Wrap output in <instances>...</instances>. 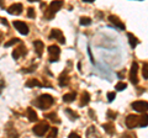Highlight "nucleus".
<instances>
[{
	"label": "nucleus",
	"instance_id": "473e14b6",
	"mask_svg": "<svg viewBox=\"0 0 148 138\" xmlns=\"http://www.w3.org/2000/svg\"><path fill=\"white\" fill-rule=\"evenodd\" d=\"M69 137H71V138H74V137H75V138H79V135H77V133H74V132H72V133H71V135H69Z\"/></svg>",
	"mask_w": 148,
	"mask_h": 138
},
{
	"label": "nucleus",
	"instance_id": "b1692460",
	"mask_svg": "<svg viewBox=\"0 0 148 138\" xmlns=\"http://www.w3.org/2000/svg\"><path fill=\"white\" fill-rule=\"evenodd\" d=\"M142 75L145 79H148V64L145 63L143 64V68H142Z\"/></svg>",
	"mask_w": 148,
	"mask_h": 138
},
{
	"label": "nucleus",
	"instance_id": "2eb2a0df",
	"mask_svg": "<svg viewBox=\"0 0 148 138\" xmlns=\"http://www.w3.org/2000/svg\"><path fill=\"white\" fill-rule=\"evenodd\" d=\"M27 117L31 122H36L37 121V113L35 112V110L32 107H29L27 109Z\"/></svg>",
	"mask_w": 148,
	"mask_h": 138
},
{
	"label": "nucleus",
	"instance_id": "412c9836",
	"mask_svg": "<svg viewBox=\"0 0 148 138\" xmlns=\"http://www.w3.org/2000/svg\"><path fill=\"white\" fill-rule=\"evenodd\" d=\"M89 101H90V95L86 93H83V95H82V102H80V105H88L89 104Z\"/></svg>",
	"mask_w": 148,
	"mask_h": 138
},
{
	"label": "nucleus",
	"instance_id": "7c9ffc66",
	"mask_svg": "<svg viewBox=\"0 0 148 138\" xmlns=\"http://www.w3.org/2000/svg\"><path fill=\"white\" fill-rule=\"evenodd\" d=\"M108 117L111 118V120H115V118H116V112H114V111H111V110H109V111H108Z\"/></svg>",
	"mask_w": 148,
	"mask_h": 138
},
{
	"label": "nucleus",
	"instance_id": "423d86ee",
	"mask_svg": "<svg viewBox=\"0 0 148 138\" xmlns=\"http://www.w3.org/2000/svg\"><path fill=\"white\" fill-rule=\"evenodd\" d=\"M138 121H140V116H136V115H128L126 117V126L132 130L138 126Z\"/></svg>",
	"mask_w": 148,
	"mask_h": 138
},
{
	"label": "nucleus",
	"instance_id": "7ed1b4c3",
	"mask_svg": "<svg viewBox=\"0 0 148 138\" xmlns=\"http://www.w3.org/2000/svg\"><path fill=\"white\" fill-rule=\"evenodd\" d=\"M48 131H49V126L47 125V123H45V122L38 123L37 126H35L34 128H32V132H34L36 136H38V137L45 136V133H47Z\"/></svg>",
	"mask_w": 148,
	"mask_h": 138
},
{
	"label": "nucleus",
	"instance_id": "9b49d317",
	"mask_svg": "<svg viewBox=\"0 0 148 138\" xmlns=\"http://www.w3.org/2000/svg\"><path fill=\"white\" fill-rule=\"evenodd\" d=\"M34 47H35V52L37 53V56H38V57L42 56V52H43V48H45L42 41H35V42H34Z\"/></svg>",
	"mask_w": 148,
	"mask_h": 138
},
{
	"label": "nucleus",
	"instance_id": "20e7f679",
	"mask_svg": "<svg viewBox=\"0 0 148 138\" xmlns=\"http://www.w3.org/2000/svg\"><path fill=\"white\" fill-rule=\"evenodd\" d=\"M49 38H51V40H57L58 42H59V43H62V44L66 43V38H64V36H63V33H62V31H61V30H58V29H53L52 31H51Z\"/></svg>",
	"mask_w": 148,
	"mask_h": 138
},
{
	"label": "nucleus",
	"instance_id": "c85d7f7f",
	"mask_svg": "<svg viewBox=\"0 0 148 138\" xmlns=\"http://www.w3.org/2000/svg\"><path fill=\"white\" fill-rule=\"evenodd\" d=\"M57 133H58V130H57V128H56V127H52V128H51V132H49L48 137H49V138L56 137V136H57Z\"/></svg>",
	"mask_w": 148,
	"mask_h": 138
},
{
	"label": "nucleus",
	"instance_id": "f257e3e1",
	"mask_svg": "<svg viewBox=\"0 0 148 138\" xmlns=\"http://www.w3.org/2000/svg\"><path fill=\"white\" fill-rule=\"evenodd\" d=\"M54 102L53 98L48 94H43V95H40L35 101H34V105H36L38 109L41 110H45V109H48L49 106H52Z\"/></svg>",
	"mask_w": 148,
	"mask_h": 138
},
{
	"label": "nucleus",
	"instance_id": "cd10ccee",
	"mask_svg": "<svg viewBox=\"0 0 148 138\" xmlns=\"http://www.w3.org/2000/svg\"><path fill=\"white\" fill-rule=\"evenodd\" d=\"M66 112H67L68 115H71V120H77V118H78L77 113H75V112H73L71 109H67V110H66Z\"/></svg>",
	"mask_w": 148,
	"mask_h": 138
},
{
	"label": "nucleus",
	"instance_id": "393cba45",
	"mask_svg": "<svg viewBox=\"0 0 148 138\" xmlns=\"http://www.w3.org/2000/svg\"><path fill=\"white\" fill-rule=\"evenodd\" d=\"M127 88V84H126V83H117V84H116V90L117 91H122V90H125V89H126Z\"/></svg>",
	"mask_w": 148,
	"mask_h": 138
},
{
	"label": "nucleus",
	"instance_id": "aec40b11",
	"mask_svg": "<svg viewBox=\"0 0 148 138\" xmlns=\"http://www.w3.org/2000/svg\"><path fill=\"white\" fill-rule=\"evenodd\" d=\"M103 127H104L105 132H106V133H109V135H112V133L115 132V128H114V125H112V123H105Z\"/></svg>",
	"mask_w": 148,
	"mask_h": 138
},
{
	"label": "nucleus",
	"instance_id": "e433bc0d",
	"mask_svg": "<svg viewBox=\"0 0 148 138\" xmlns=\"http://www.w3.org/2000/svg\"><path fill=\"white\" fill-rule=\"evenodd\" d=\"M83 1H84V3H94L95 0H83Z\"/></svg>",
	"mask_w": 148,
	"mask_h": 138
},
{
	"label": "nucleus",
	"instance_id": "c9c22d12",
	"mask_svg": "<svg viewBox=\"0 0 148 138\" xmlns=\"http://www.w3.org/2000/svg\"><path fill=\"white\" fill-rule=\"evenodd\" d=\"M3 86H4V81H3V80H0V90L3 89Z\"/></svg>",
	"mask_w": 148,
	"mask_h": 138
},
{
	"label": "nucleus",
	"instance_id": "a878e982",
	"mask_svg": "<svg viewBox=\"0 0 148 138\" xmlns=\"http://www.w3.org/2000/svg\"><path fill=\"white\" fill-rule=\"evenodd\" d=\"M18 42H20V40H18V38H11L10 41H8V42L5 43V47H10V46H12V44H15V43H18Z\"/></svg>",
	"mask_w": 148,
	"mask_h": 138
},
{
	"label": "nucleus",
	"instance_id": "a211bd4d",
	"mask_svg": "<svg viewBox=\"0 0 148 138\" xmlns=\"http://www.w3.org/2000/svg\"><path fill=\"white\" fill-rule=\"evenodd\" d=\"M138 126L140 127H146L148 126V115H142L140 116V121H138Z\"/></svg>",
	"mask_w": 148,
	"mask_h": 138
},
{
	"label": "nucleus",
	"instance_id": "1a4fd4ad",
	"mask_svg": "<svg viewBox=\"0 0 148 138\" xmlns=\"http://www.w3.org/2000/svg\"><path fill=\"white\" fill-rule=\"evenodd\" d=\"M22 9H24V6L21 5V4H12L11 6L8 8V12L11 14V15H20V14L22 12Z\"/></svg>",
	"mask_w": 148,
	"mask_h": 138
},
{
	"label": "nucleus",
	"instance_id": "0eeeda50",
	"mask_svg": "<svg viewBox=\"0 0 148 138\" xmlns=\"http://www.w3.org/2000/svg\"><path fill=\"white\" fill-rule=\"evenodd\" d=\"M137 72H138V64L136 62L132 63L131 66V70H130V80H131L132 84H137L138 79H137Z\"/></svg>",
	"mask_w": 148,
	"mask_h": 138
},
{
	"label": "nucleus",
	"instance_id": "f03ea898",
	"mask_svg": "<svg viewBox=\"0 0 148 138\" xmlns=\"http://www.w3.org/2000/svg\"><path fill=\"white\" fill-rule=\"evenodd\" d=\"M63 4H64L63 0H54V1L51 3L49 6H48V9L45 11V17H46V20H52V19H54L56 12H57L59 9H62Z\"/></svg>",
	"mask_w": 148,
	"mask_h": 138
},
{
	"label": "nucleus",
	"instance_id": "58836bf2",
	"mask_svg": "<svg viewBox=\"0 0 148 138\" xmlns=\"http://www.w3.org/2000/svg\"><path fill=\"white\" fill-rule=\"evenodd\" d=\"M30 3H35V1H40V0H29Z\"/></svg>",
	"mask_w": 148,
	"mask_h": 138
},
{
	"label": "nucleus",
	"instance_id": "ea45409f",
	"mask_svg": "<svg viewBox=\"0 0 148 138\" xmlns=\"http://www.w3.org/2000/svg\"><path fill=\"white\" fill-rule=\"evenodd\" d=\"M0 6L3 8V1H1V0H0Z\"/></svg>",
	"mask_w": 148,
	"mask_h": 138
},
{
	"label": "nucleus",
	"instance_id": "6ab92c4d",
	"mask_svg": "<svg viewBox=\"0 0 148 138\" xmlns=\"http://www.w3.org/2000/svg\"><path fill=\"white\" fill-rule=\"evenodd\" d=\"M68 83H69V78L67 77V74H62L61 77H59V85L61 86L68 85Z\"/></svg>",
	"mask_w": 148,
	"mask_h": 138
},
{
	"label": "nucleus",
	"instance_id": "6e6552de",
	"mask_svg": "<svg viewBox=\"0 0 148 138\" xmlns=\"http://www.w3.org/2000/svg\"><path fill=\"white\" fill-rule=\"evenodd\" d=\"M12 25L21 35H27V33H29V26H27L25 22H22V21H14Z\"/></svg>",
	"mask_w": 148,
	"mask_h": 138
},
{
	"label": "nucleus",
	"instance_id": "9d476101",
	"mask_svg": "<svg viewBox=\"0 0 148 138\" xmlns=\"http://www.w3.org/2000/svg\"><path fill=\"white\" fill-rule=\"evenodd\" d=\"M109 21H110L112 25H115L116 27H119L120 30H125V24H123V22H122L121 20L119 19L117 16H115V15H110V16H109Z\"/></svg>",
	"mask_w": 148,
	"mask_h": 138
},
{
	"label": "nucleus",
	"instance_id": "2f4dec72",
	"mask_svg": "<svg viewBox=\"0 0 148 138\" xmlns=\"http://www.w3.org/2000/svg\"><path fill=\"white\" fill-rule=\"evenodd\" d=\"M34 70H36V66H32L29 69H22V73H31V72H34Z\"/></svg>",
	"mask_w": 148,
	"mask_h": 138
},
{
	"label": "nucleus",
	"instance_id": "dca6fc26",
	"mask_svg": "<svg viewBox=\"0 0 148 138\" xmlns=\"http://www.w3.org/2000/svg\"><path fill=\"white\" fill-rule=\"evenodd\" d=\"M77 98V94L75 93H68V94H64L63 95V101L64 102H73Z\"/></svg>",
	"mask_w": 148,
	"mask_h": 138
},
{
	"label": "nucleus",
	"instance_id": "72a5a7b5",
	"mask_svg": "<svg viewBox=\"0 0 148 138\" xmlns=\"http://www.w3.org/2000/svg\"><path fill=\"white\" fill-rule=\"evenodd\" d=\"M1 22H3V25H5V26H8V21H6L5 19H3V20H1Z\"/></svg>",
	"mask_w": 148,
	"mask_h": 138
},
{
	"label": "nucleus",
	"instance_id": "4be33fe9",
	"mask_svg": "<svg viewBox=\"0 0 148 138\" xmlns=\"http://www.w3.org/2000/svg\"><path fill=\"white\" fill-rule=\"evenodd\" d=\"M45 117H47L48 120H51V121H52V122H56V123H59V122H61V121H59V120L57 118V115H56L54 112H51V113H47V115H46V116Z\"/></svg>",
	"mask_w": 148,
	"mask_h": 138
},
{
	"label": "nucleus",
	"instance_id": "ddd939ff",
	"mask_svg": "<svg viewBox=\"0 0 148 138\" xmlns=\"http://www.w3.org/2000/svg\"><path fill=\"white\" fill-rule=\"evenodd\" d=\"M48 53L51 54V57H58L59 56V53H61V49H59L58 46H49L48 47Z\"/></svg>",
	"mask_w": 148,
	"mask_h": 138
},
{
	"label": "nucleus",
	"instance_id": "f704fd0d",
	"mask_svg": "<svg viewBox=\"0 0 148 138\" xmlns=\"http://www.w3.org/2000/svg\"><path fill=\"white\" fill-rule=\"evenodd\" d=\"M89 113L91 115V118H95V113H92V110H90V111H89Z\"/></svg>",
	"mask_w": 148,
	"mask_h": 138
},
{
	"label": "nucleus",
	"instance_id": "f8f14e48",
	"mask_svg": "<svg viewBox=\"0 0 148 138\" xmlns=\"http://www.w3.org/2000/svg\"><path fill=\"white\" fill-rule=\"evenodd\" d=\"M24 54H26V49L24 46H20V47H17L14 49V52H12V57L14 59H18L20 58V56H24Z\"/></svg>",
	"mask_w": 148,
	"mask_h": 138
},
{
	"label": "nucleus",
	"instance_id": "4468645a",
	"mask_svg": "<svg viewBox=\"0 0 148 138\" xmlns=\"http://www.w3.org/2000/svg\"><path fill=\"white\" fill-rule=\"evenodd\" d=\"M127 37H128V42H130V46H131L132 48H136V46L140 43V41H138L136 38V36L133 35V33H128L127 35Z\"/></svg>",
	"mask_w": 148,
	"mask_h": 138
},
{
	"label": "nucleus",
	"instance_id": "c756f323",
	"mask_svg": "<svg viewBox=\"0 0 148 138\" xmlns=\"http://www.w3.org/2000/svg\"><path fill=\"white\" fill-rule=\"evenodd\" d=\"M115 98H116V94H115V93H112V91H110V93H108V100L110 101V102H111V101H114V100H115Z\"/></svg>",
	"mask_w": 148,
	"mask_h": 138
},
{
	"label": "nucleus",
	"instance_id": "bb28decb",
	"mask_svg": "<svg viewBox=\"0 0 148 138\" xmlns=\"http://www.w3.org/2000/svg\"><path fill=\"white\" fill-rule=\"evenodd\" d=\"M27 16H29L30 19H34V17L36 16L35 9H34V8H29V9H27Z\"/></svg>",
	"mask_w": 148,
	"mask_h": 138
},
{
	"label": "nucleus",
	"instance_id": "5701e85b",
	"mask_svg": "<svg viewBox=\"0 0 148 138\" xmlns=\"http://www.w3.org/2000/svg\"><path fill=\"white\" fill-rule=\"evenodd\" d=\"M79 24L82 26H89L91 24V19H89V17H80Z\"/></svg>",
	"mask_w": 148,
	"mask_h": 138
},
{
	"label": "nucleus",
	"instance_id": "39448f33",
	"mask_svg": "<svg viewBox=\"0 0 148 138\" xmlns=\"http://www.w3.org/2000/svg\"><path fill=\"white\" fill-rule=\"evenodd\" d=\"M132 109L136 110L138 112H147L148 111V102L147 101H142V100H138V101H135L132 104Z\"/></svg>",
	"mask_w": 148,
	"mask_h": 138
},
{
	"label": "nucleus",
	"instance_id": "4c0bfd02",
	"mask_svg": "<svg viewBox=\"0 0 148 138\" xmlns=\"http://www.w3.org/2000/svg\"><path fill=\"white\" fill-rule=\"evenodd\" d=\"M4 37V35H3V32H0V42H1V40Z\"/></svg>",
	"mask_w": 148,
	"mask_h": 138
},
{
	"label": "nucleus",
	"instance_id": "f3484780",
	"mask_svg": "<svg viewBox=\"0 0 148 138\" xmlns=\"http://www.w3.org/2000/svg\"><path fill=\"white\" fill-rule=\"evenodd\" d=\"M26 86H27V88H35V86H38V88H41L42 84H41V81H38L37 79H30L29 81L26 83Z\"/></svg>",
	"mask_w": 148,
	"mask_h": 138
}]
</instances>
